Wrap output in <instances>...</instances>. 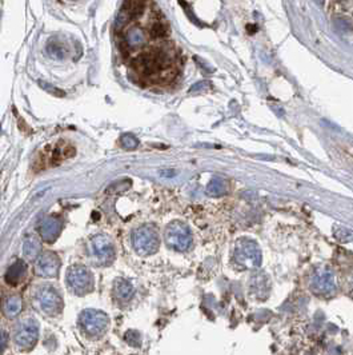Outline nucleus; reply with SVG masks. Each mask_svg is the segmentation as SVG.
Segmentation results:
<instances>
[{"instance_id": "nucleus-10", "label": "nucleus", "mask_w": 353, "mask_h": 355, "mask_svg": "<svg viewBox=\"0 0 353 355\" xmlns=\"http://www.w3.org/2000/svg\"><path fill=\"white\" fill-rule=\"evenodd\" d=\"M60 259L54 252H44L37 256L35 265L36 274L43 278H54L59 274Z\"/></svg>"}, {"instance_id": "nucleus-11", "label": "nucleus", "mask_w": 353, "mask_h": 355, "mask_svg": "<svg viewBox=\"0 0 353 355\" xmlns=\"http://www.w3.org/2000/svg\"><path fill=\"white\" fill-rule=\"evenodd\" d=\"M311 288L316 294H331L336 290L335 275L331 269H320L315 273Z\"/></svg>"}, {"instance_id": "nucleus-25", "label": "nucleus", "mask_w": 353, "mask_h": 355, "mask_svg": "<svg viewBox=\"0 0 353 355\" xmlns=\"http://www.w3.org/2000/svg\"><path fill=\"white\" fill-rule=\"evenodd\" d=\"M167 32H168V30L161 22L153 23L152 27H151V35L153 38H163V36L167 35Z\"/></svg>"}, {"instance_id": "nucleus-15", "label": "nucleus", "mask_w": 353, "mask_h": 355, "mask_svg": "<svg viewBox=\"0 0 353 355\" xmlns=\"http://www.w3.org/2000/svg\"><path fill=\"white\" fill-rule=\"evenodd\" d=\"M113 295L120 303H127L134 297V287L125 279H117L113 284Z\"/></svg>"}, {"instance_id": "nucleus-28", "label": "nucleus", "mask_w": 353, "mask_h": 355, "mask_svg": "<svg viewBox=\"0 0 353 355\" xmlns=\"http://www.w3.org/2000/svg\"><path fill=\"white\" fill-rule=\"evenodd\" d=\"M336 27L339 28L340 31H351L352 30V27H351V24H349V22H347V20H343V19H339V20H336Z\"/></svg>"}, {"instance_id": "nucleus-32", "label": "nucleus", "mask_w": 353, "mask_h": 355, "mask_svg": "<svg viewBox=\"0 0 353 355\" xmlns=\"http://www.w3.org/2000/svg\"><path fill=\"white\" fill-rule=\"evenodd\" d=\"M315 1H316V3H318V5L324 4V0H315Z\"/></svg>"}, {"instance_id": "nucleus-30", "label": "nucleus", "mask_w": 353, "mask_h": 355, "mask_svg": "<svg viewBox=\"0 0 353 355\" xmlns=\"http://www.w3.org/2000/svg\"><path fill=\"white\" fill-rule=\"evenodd\" d=\"M208 85H210L208 81H199V83H196V84H193L192 87H191L189 92H197V91L206 90V87H208Z\"/></svg>"}, {"instance_id": "nucleus-21", "label": "nucleus", "mask_w": 353, "mask_h": 355, "mask_svg": "<svg viewBox=\"0 0 353 355\" xmlns=\"http://www.w3.org/2000/svg\"><path fill=\"white\" fill-rule=\"evenodd\" d=\"M45 50H47V54L54 59H64L67 56V48L59 41H49Z\"/></svg>"}, {"instance_id": "nucleus-12", "label": "nucleus", "mask_w": 353, "mask_h": 355, "mask_svg": "<svg viewBox=\"0 0 353 355\" xmlns=\"http://www.w3.org/2000/svg\"><path fill=\"white\" fill-rule=\"evenodd\" d=\"M49 149H51V151L48 153L49 155L41 154L43 164H47V166H58L62 160L72 157L75 154V149L66 142H59V144H56L54 147H49Z\"/></svg>"}, {"instance_id": "nucleus-13", "label": "nucleus", "mask_w": 353, "mask_h": 355, "mask_svg": "<svg viewBox=\"0 0 353 355\" xmlns=\"http://www.w3.org/2000/svg\"><path fill=\"white\" fill-rule=\"evenodd\" d=\"M63 223L62 220L55 218V216H45L44 219L41 220L40 226H39V233H40V238L44 242L52 243L59 238V235L62 233Z\"/></svg>"}, {"instance_id": "nucleus-4", "label": "nucleus", "mask_w": 353, "mask_h": 355, "mask_svg": "<svg viewBox=\"0 0 353 355\" xmlns=\"http://www.w3.org/2000/svg\"><path fill=\"white\" fill-rule=\"evenodd\" d=\"M68 286L76 295H84L94 290V276L91 271L81 265L72 266L67 274Z\"/></svg>"}, {"instance_id": "nucleus-8", "label": "nucleus", "mask_w": 353, "mask_h": 355, "mask_svg": "<svg viewBox=\"0 0 353 355\" xmlns=\"http://www.w3.org/2000/svg\"><path fill=\"white\" fill-rule=\"evenodd\" d=\"M91 247H92L94 259L99 265L108 266L115 261L116 252H115L113 243L106 235H96L95 238H92Z\"/></svg>"}, {"instance_id": "nucleus-20", "label": "nucleus", "mask_w": 353, "mask_h": 355, "mask_svg": "<svg viewBox=\"0 0 353 355\" xmlns=\"http://www.w3.org/2000/svg\"><path fill=\"white\" fill-rule=\"evenodd\" d=\"M144 5H145V0H125L123 8L132 16V19H135L143 14Z\"/></svg>"}, {"instance_id": "nucleus-17", "label": "nucleus", "mask_w": 353, "mask_h": 355, "mask_svg": "<svg viewBox=\"0 0 353 355\" xmlns=\"http://www.w3.org/2000/svg\"><path fill=\"white\" fill-rule=\"evenodd\" d=\"M147 41V35L141 28L134 27L130 28L128 31L125 32V45L131 48V50H136L143 47Z\"/></svg>"}, {"instance_id": "nucleus-14", "label": "nucleus", "mask_w": 353, "mask_h": 355, "mask_svg": "<svg viewBox=\"0 0 353 355\" xmlns=\"http://www.w3.org/2000/svg\"><path fill=\"white\" fill-rule=\"evenodd\" d=\"M27 263L24 261H16L12 265L9 266V269L5 273V282L9 286H18L19 283H22L26 275H27Z\"/></svg>"}, {"instance_id": "nucleus-23", "label": "nucleus", "mask_w": 353, "mask_h": 355, "mask_svg": "<svg viewBox=\"0 0 353 355\" xmlns=\"http://www.w3.org/2000/svg\"><path fill=\"white\" fill-rule=\"evenodd\" d=\"M120 144L124 150H135L139 146V140L132 134H124L120 138Z\"/></svg>"}, {"instance_id": "nucleus-19", "label": "nucleus", "mask_w": 353, "mask_h": 355, "mask_svg": "<svg viewBox=\"0 0 353 355\" xmlns=\"http://www.w3.org/2000/svg\"><path fill=\"white\" fill-rule=\"evenodd\" d=\"M23 252L24 256L30 259V261H35L37 259V256L40 255L41 252V243L39 239H36L35 237H30L26 239L24 246H23Z\"/></svg>"}, {"instance_id": "nucleus-27", "label": "nucleus", "mask_w": 353, "mask_h": 355, "mask_svg": "<svg viewBox=\"0 0 353 355\" xmlns=\"http://www.w3.org/2000/svg\"><path fill=\"white\" fill-rule=\"evenodd\" d=\"M39 84H40V87H43L45 91H48L49 94H54V95H56V96H63V95H64V92H63V91H60L59 88L54 87V85L45 83V81H39Z\"/></svg>"}, {"instance_id": "nucleus-24", "label": "nucleus", "mask_w": 353, "mask_h": 355, "mask_svg": "<svg viewBox=\"0 0 353 355\" xmlns=\"http://www.w3.org/2000/svg\"><path fill=\"white\" fill-rule=\"evenodd\" d=\"M132 20V16H131L127 11H125L124 8L121 9L120 12H119V15H117V18H116V23H115V26H116L117 30H123V28L128 24V23Z\"/></svg>"}, {"instance_id": "nucleus-26", "label": "nucleus", "mask_w": 353, "mask_h": 355, "mask_svg": "<svg viewBox=\"0 0 353 355\" xmlns=\"http://www.w3.org/2000/svg\"><path fill=\"white\" fill-rule=\"evenodd\" d=\"M335 237L340 242H351L353 239V233L349 229H339L335 231Z\"/></svg>"}, {"instance_id": "nucleus-9", "label": "nucleus", "mask_w": 353, "mask_h": 355, "mask_svg": "<svg viewBox=\"0 0 353 355\" xmlns=\"http://www.w3.org/2000/svg\"><path fill=\"white\" fill-rule=\"evenodd\" d=\"M37 338H39V326L34 319L24 320L15 334V342L22 349H31L35 346Z\"/></svg>"}, {"instance_id": "nucleus-29", "label": "nucleus", "mask_w": 353, "mask_h": 355, "mask_svg": "<svg viewBox=\"0 0 353 355\" xmlns=\"http://www.w3.org/2000/svg\"><path fill=\"white\" fill-rule=\"evenodd\" d=\"M8 343V335L4 331H0V353H3Z\"/></svg>"}, {"instance_id": "nucleus-3", "label": "nucleus", "mask_w": 353, "mask_h": 355, "mask_svg": "<svg viewBox=\"0 0 353 355\" xmlns=\"http://www.w3.org/2000/svg\"><path fill=\"white\" fill-rule=\"evenodd\" d=\"M132 242H134L135 250L140 255H152L159 250L160 237L153 226L145 225L135 230L132 234Z\"/></svg>"}, {"instance_id": "nucleus-6", "label": "nucleus", "mask_w": 353, "mask_h": 355, "mask_svg": "<svg viewBox=\"0 0 353 355\" xmlns=\"http://www.w3.org/2000/svg\"><path fill=\"white\" fill-rule=\"evenodd\" d=\"M166 242L176 251H187L192 244V233L181 222H172L166 230Z\"/></svg>"}, {"instance_id": "nucleus-31", "label": "nucleus", "mask_w": 353, "mask_h": 355, "mask_svg": "<svg viewBox=\"0 0 353 355\" xmlns=\"http://www.w3.org/2000/svg\"><path fill=\"white\" fill-rule=\"evenodd\" d=\"M247 30H249V31H252V32H250V34H255L256 27H253V26H248V27H247Z\"/></svg>"}, {"instance_id": "nucleus-7", "label": "nucleus", "mask_w": 353, "mask_h": 355, "mask_svg": "<svg viewBox=\"0 0 353 355\" xmlns=\"http://www.w3.org/2000/svg\"><path fill=\"white\" fill-rule=\"evenodd\" d=\"M36 301L47 315H59L63 310V298L52 286H43L36 292Z\"/></svg>"}, {"instance_id": "nucleus-5", "label": "nucleus", "mask_w": 353, "mask_h": 355, "mask_svg": "<svg viewBox=\"0 0 353 355\" xmlns=\"http://www.w3.org/2000/svg\"><path fill=\"white\" fill-rule=\"evenodd\" d=\"M81 330L90 337H100L102 334L107 330L109 319L107 314H104L103 311L88 309L84 310L80 314L79 318Z\"/></svg>"}, {"instance_id": "nucleus-22", "label": "nucleus", "mask_w": 353, "mask_h": 355, "mask_svg": "<svg viewBox=\"0 0 353 355\" xmlns=\"http://www.w3.org/2000/svg\"><path fill=\"white\" fill-rule=\"evenodd\" d=\"M124 339L131 347L141 346V337H140V333L136 331V330H128V331L125 333Z\"/></svg>"}, {"instance_id": "nucleus-18", "label": "nucleus", "mask_w": 353, "mask_h": 355, "mask_svg": "<svg viewBox=\"0 0 353 355\" xmlns=\"http://www.w3.org/2000/svg\"><path fill=\"white\" fill-rule=\"evenodd\" d=\"M227 191H228V183H227V180H224L220 176H216V178L211 180L206 189L207 195L212 197V198L223 197V195L227 194Z\"/></svg>"}, {"instance_id": "nucleus-16", "label": "nucleus", "mask_w": 353, "mask_h": 355, "mask_svg": "<svg viewBox=\"0 0 353 355\" xmlns=\"http://www.w3.org/2000/svg\"><path fill=\"white\" fill-rule=\"evenodd\" d=\"M22 298L19 295H8L1 302V311L7 318H16L22 311Z\"/></svg>"}, {"instance_id": "nucleus-1", "label": "nucleus", "mask_w": 353, "mask_h": 355, "mask_svg": "<svg viewBox=\"0 0 353 355\" xmlns=\"http://www.w3.org/2000/svg\"><path fill=\"white\" fill-rule=\"evenodd\" d=\"M132 66L144 77H152L170 66V58L164 51H151L136 56Z\"/></svg>"}, {"instance_id": "nucleus-2", "label": "nucleus", "mask_w": 353, "mask_h": 355, "mask_svg": "<svg viewBox=\"0 0 353 355\" xmlns=\"http://www.w3.org/2000/svg\"><path fill=\"white\" fill-rule=\"evenodd\" d=\"M233 259L244 269H257L261 265V250L259 244L248 238L239 239L235 246Z\"/></svg>"}]
</instances>
